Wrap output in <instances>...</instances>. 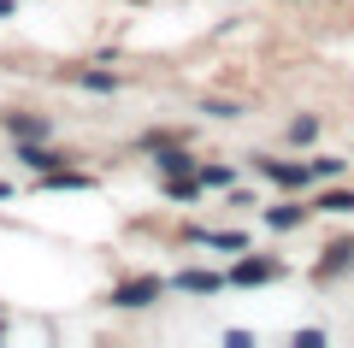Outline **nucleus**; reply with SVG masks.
Masks as SVG:
<instances>
[{"instance_id": "obj_1", "label": "nucleus", "mask_w": 354, "mask_h": 348, "mask_svg": "<svg viewBox=\"0 0 354 348\" xmlns=\"http://www.w3.org/2000/svg\"><path fill=\"white\" fill-rule=\"evenodd\" d=\"M153 295H160V277H136V284H118V289H113L118 307H148Z\"/></svg>"}, {"instance_id": "obj_2", "label": "nucleus", "mask_w": 354, "mask_h": 348, "mask_svg": "<svg viewBox=\"0 0 354 348\" xmlns=\"http://www.w3.org/2000/svg\"><path fill=\"white\" fill-rule=\"evenodd\" d=\"M266 277H278V266H272V260H242L236 272H230V284H266Z\"/></svg>"}, {"instance_id": "obj_3", "label": "nucleus", "mask_w": 354, "mask_h": 348, "mask_svg": "<svg viewBox=\"0 0 354 348\" xmlns=\"http://www.w3.org/2000/svg\"><path fill=\"white\" fill-rule=\"evenodd\" d=\"M218 284H225L218 272H183V277H177V289H189V295H213Z\"/></svg>"}, {"instance_id": "obj_4", "label": "nucleus", "mask_w": 354, "mask_h": 348, "mask_svg": "<svg viewBox=\"0 0 354 348\" xmlns=\"http://www.w3.org/2000/svg\"><path fill=\"white\" fill-rule=\"evenodd\" d=\"M18 160L36 165V172H53V165H59V154H48V148H18Z\"/></svg>"}, {"instance_id": "obj_5", "label": "nucleus", "mask_w": 354, "mask_h": 348, "mask_svg": "<svg viewBox=\"0 0 354 348\" xmlns=\"http://www.w3.org/2000/svg\"><path fill=\"white\" fill-rule=\"evenodd\" d=\"M266 224H272V230H290V224H301V207H272Z\"/></svg>"}, {"instance_id": "obj_6", "label": "nucleus", "mask_w": 354, "mask_h": 348, "mask_svg": "<svg viewBox=\"0 0 354 348\" xmlns=\"http://www.w3.org/2000/svg\"><path fill=\"white\" fill-rule=\"evenodd\" d=\"M160 172H189V154H177V148H160Z\"/></svg>"}, {"instance_id": "obj_7", "label": "nucleus", "mask_w": 354, "mask_h": 348, "mask_svg": "<svg viewBox=\"0 0 354 348\" xmlns=\"http://www.w3.org/2000/svg\"><path fill=\"white\" fill-rule=\"evenodd\" d=\"M201 242H213V248H242V237H236V230H207Z\"/></svg>"}, {"instance_id": "obj_8", "label": "nucleus", "mask_w": 354, "mask_h": 348, "mask_svg": "<svg viewBox=\"0 0 354 348\" xmlns=\"http://www.w3.org/2000/svg\"><path fill=\"white\" fill-rule=\"evenodd\" d=\"M319 207H325V212H354V195H342V189H337V195H325Z\"/></svg>"}, {"instance_id": "obj_9", "label": "nucleus", "mask_w": 354, "mask_h": 348, "mask_svg": "<svg viewBox=\"0 0 354 348\" xmlns=\"http://www.w3.org/2000/svg\"><path fill=\"white\" fill-rule=\"evenodd\" d=\"M48 125H36V118H12V136H41Z\"/></svg>"}, {"instance_id": "obj_10", "label": "nucleus", "mask_w": 354, "mask_h": 348, "mask_svg": "<svg viewBox=\"0 0 354 348\" xmlns=\"http://www.w3.org/2000/svg\"><path fill=\"white\" fill-rule=\"evenodd\" d=\"M201 183H213V189H225V183H230V172H225V165H207V172H201Z\"/></svg>"}]
</instances>
